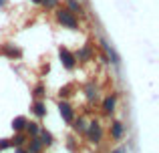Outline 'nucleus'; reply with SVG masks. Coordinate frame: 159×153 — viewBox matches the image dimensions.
I'll return each mask as SVG.
<instances>
[{"label": "nucleus", "mask_w": 159, "mask_h": 153, "mask_svg": "<svg viewBox=\"0 0 159 153\" xmlns=\"http://www.w3.org/2000/svg\"><path fill=\"white\" fill-rule=\"evenodd\" d=\"M34 95H36V97H43V95H44V87H43V85H39V87L34 89Z\"/></svg>", "instance_id": "obj_20"}, {"label": "nucleus", "mask_w": 159, "mask_h": 153, "mask_svg": "<svg viewBox=\"0 0 159 153\" xmlns=\"http://www.w3.org/2000/svg\"><path fill=\"white\" fill-rule=\"evenodd\" d=\"M75 129H77V131H85V121H83V119H79V121L75 123Z\"/></svg>", "instance_id": "obj_17"}, {"label": "nucleus", "mask_w": 159, "mask_h": 153, "mask_svg": "<svg viewBox=\"0 0 159 153\" xmlns=\"http://www.w3.org/2000/svg\"><path fill=\"white\" fill-rule=\"evenodd\" d=\"M2 52H4L6 56H10V59L20 56V51H18V48H12V47H8V44H4V47H2Z\"/></svg>", "instance_id": "obj_7"}, {"label": "nucleus", "mask_w": 159, "mask_h": 153, "mask_svg": "<svg viewBox=\"0 0 159 153\" xmlns=\"http://www.w3.org/2000/svg\"><path fill=\"white\" fill-rule=\"evenodd\" d=\"M101 44H103V48H105L107 56H109V59H111V63L119 65V56H117V52H115V51H113V48H111V44H109V43H105V40H103Z\"/></svg>", "instance_id": "obj_5"}, {"label": "nucleus", "mask_w": 159, "mask_h": 153, "mask_svg": "<svg viewBox=\"0 0 159 153\" xmlns=\"http://www.w3.org/2000/svg\"><path fill=\"white\" fill-rule=\"evenodd\" d=\"M4 2H6V0H0V6H4Z\"/></svg>", "instance_id": "obj_25"}, {"label": "nucleus", "mask_w": 159, "mask_h": 153, "mask_svg": "<svg viewBox=\"0 0 159 153\" xmlns=\"http://www.w3.org/2000/svg\"><path fill=\"white\" fill-rule=\"evenodd\" d=\"M40 137H43V143H52V135L51 133H47V131H43V133H40Z\"/></svg>", "instance_id": "obj_15"}, {"label": "nucleus", "mask_w": 159, "mask_h": 153, "mask_svg": "<svg viewBox=\"0 0 159 153\" xmlns=\"http://www.w3.org/2000/svg\"><path fill=\"white\" fill-rule=\"evenodd\" d=\"M32 2H34V4H40V2H43V0H32Z\"/></svg>", "instance_id": "obj_23"}, {"label": "nucleus", "mask_w": 159, "mask_h": 153, "mask_svg": "<svg viewBox=\"0 0 159 153\" xmlns=\"http://www.w3.org/2000/svg\"><path fill=\"white\" fill-rule=\"evenodd\" d=\"M101 127H99V123H91V127H89V139L91 141H95L97 143L99 139H101Z\"/></svg>", "instance_id": "obj_3"}, {"label": "nucleus", "mask_w": 159, "mask_h": 153, "mask_svg": "<svg viewBox=\"0 0 159 153\" xmlns=\"http://www.w3.org/2000/svg\"><path fill=\"white\" fill-rule=\"evenodd\" d=\"M113 153H123V149H117V151H113Z\"/></svg>", "instance_id": "obj_24"}, {"label": "nucleus", "mask_w": 159, "mask_h": 153, "mask_svg": "<svg viewBox=\"0 0 159 153\" xmlns=\"http://www.w3.org/2000/svg\"><path fill=\"white\" fill-rule=\"evenodd\" d=\"M57 18H58V22L62 24V26H69V28H77L79 26V22H77V18H75V14L70 10H65V8H61V10L57 12Z\"/></svg>", "instance_id": "obj_1"}, {"label": "nucleus", "mask_w": 159, "mask_h": 153, "mask_svg": "<svg viewBox=\"0 0 159 153\" xmlns=\"http://www.w3.org/2000/svg\"><path fill=\"white\" fill-rule=\"evenodd\" d=\"M61 61H62V65H65L66 69H75V55L70 51H66V48H61Z\"/></svg>", "instance_id": "obj_2"}, {"label": "nucleus", "mask_w": 159, "mask_h": 153, "mask_svg": "<svg viewBox=\"0 0 159 153\" xmlns=\"http://www.w3.org/2000/svg\"><path fill=\"white\" fill-rule=\"evenodd\" d=\"M16 153H28V151H24V149H18V151H16Z\"/></svg>", "instance_id": "obj_22"}, {"label": "nucleus", "mask_w": 159, "mask_h": 153, "mask_svg": "<svg viewBox=\"0 0 159 153\" xmlns=\"http://www.w3.org/2000/svg\"><path fill=\"white\" fill-rule=\"evenodd\" d=\"M6 147H10V141H8V139H2V141H0V149H6Z\"/></svg>", "instance_id": "obj_21"}, {"label": "nucleus", "mask_w": 159, "mask_h": 153, "mask_svg": "<svg viewBox=\"0 0 159 153\" xmlns=\"http://www.w3.org/2000/svg\"><path fill=\"white\" fill-rule=\"evenodd\" d=\"M40 4H44L47 8H54V6H57V0H43Z\"/></svg>", "instance_id": "obj_19"}, {"label": "nucleus", "mask_w": 159, "mask_h": 153, "mask_svg": "<svg viewBox=\"0 0 159 153\" xmlns=\"http://www.w3.org/2000/svg\"><path fill=\"white\" fill-rule=\"evenodd\" d=\"M103 107H105L107 113H113V111H115V97H107L105 103H103Z\"/></svg>", "instance_id": "obj_10"}, {"label": "nucleus", "mask_w": 159, "mask_h": 153, "mask_svg": "<svg viewBox=\"0 0 159 153\" xmlns=\"http://www.w3.org/2000/svg\"><path fill=\"white\" fill-rule=\"evenodd\" d=\"M87 97H89V99H95V97H97V93H95L93 85H89V87H87Z\"/></svg>", "instance_id": "obj_16"}, {"label": "nucleus", "mask_w": 159, "mask_h": 153, "mask_svg": "<svg viewBox=\"0 0 159 153\" xmlns=\"http://www.w3.org/2000/svg\"><path fill=\"white\" fill-rule=\"evenodd\" d=\"M34 113L39 115V117H44V115H47V109H44L43 103H34Z\"/></svg>", "instance_id": "obj_13"}, {"label": "nucleus", "mask_w": 159, "mask_h": 153, "mask_svg": "<svg viewBox=\"0 0 159 153\" xmlns=\"http://www.w3.org/2000/svg\"><path fill=\"white\" fill-rule=\"evenodd\" d=\"M69 8H70L73 14H75V12H83V6L77 2V0H69Z\"/></svg>", "instance_id": "obj_12"}, {"label": "nucleus", "mask_w": 159, "mask_h": 153, "mask_svg": "<svg viewBox=\"0 0 159 153\" xmlns=\"http://www.w3.org/2000/svg\"><path fill=\"white\" fill-rule=\"evenodd\" d=\"M24 143V135H16L14 141H12V145H22Z\"/></svg>", "instance_id": "obj_18"}, {"label": "nucleus", "mask_w": 159, "mask_h": 153, "mask_svg": "<svg viewBox=\"0 0 159 153\" xmlns=\"http://www.w3.org/2000/svg\"><path fill=\"white\" fill-rule=\"evenodd\" d=\"M40 147H43V141H39V139H32V141H30V147H28V153H39Z\"/></svg>", "instance_id": "obj_11"}, {"label": "nucleus", "mask_w": 159, "mask_h": 153, "mask_svg": "<svg viewBox=\"0 0 159 153\" xmlns=\"http://www.w3.org/2000/svg\"><path fill=\"white\" fill-rule=\"evenodd\" d=\"M93 56V48L91 47H85L83 51H79V61H89Z\"/></svg>", "instance_id": "obj_8"}, {"label": "nucleus", "mask_w": 159, "mask_h": 153, "mask_svg": "<svg viewBox=\"0 0 159 153\" xmlns=\"http://www.w3.org/2000/svg\"><path fill=\"white\" fill-rule=\"evenodd\" d=\"M26 127V119L24 117H16L14 121H12V129L14 131H20V129H24Z\"/></svg>", "instance_id": "obj_9"}, {"label": "nucleus", "mask_w": 159, "mask_h": 153, "mask_svg": "<svg viewBox=\"0 0 159 153\" xmlns=\"http://www.w3.org/2000/svg\"><path fill=\"white\" fill-rule=\"evenodd\" d=\"M111 135H113L115 139H121V137H123V125H121V123H113Z\"/></svg>", "instance_id": "obj_6"}, {"label": "nucleus", "mask_w": 159, "mask_h": 153, "mask_svg": "<svg viewBox=\"0 0 159 153\" xmlns=\"http://www.w3.org/2000/svg\"><path fill=\"white\" fill-rule=\"evenodd\" d=\"M58 111H61V115H62V119H65V121H73V109H70V105H66V103H61V105H58Z\"/></svg>", "instance_id": "obj_4"}, {"label": "nucleus", "mask_w": 159, "mask_h": 153, "mask_svg": "<svg viewBox=\"0 0 159 153\" xmlns=\"http://www.w3.org/2000/svg\"><path fill=\"white\" fill-rule=\"evenodd\" d=\"M26 129H28V133H30V135L39 133V125H36V123H26Z\"/></svg>", "instance_id": "obj_14"}]
</instances>
